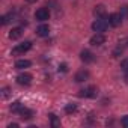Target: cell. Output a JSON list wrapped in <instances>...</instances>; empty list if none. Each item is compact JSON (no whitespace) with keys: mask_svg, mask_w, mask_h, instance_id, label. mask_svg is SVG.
Wrapping results in <instances>:
<instances>
[{"mask_svg":"<svg viewBox=\"0 0 128 128\" xmlns=\"http://www.w3.org/2000/svg\"><path fill=\"white\" fill-rule=\"evenodd\" d=\"M120 68H122L124 71H128V59H124V60L120 62Z\"/></svg>","mask_w":128,"mask_h":128,"instance_id":"cell-21","label":"cell"},{"mask_svg":"<svg viewBox=\"0 0 128 128\" xmlns=\"http://www.w3.org/2000/svg\"><path fill=\"white\" fill-rule=\"evenodd\" d=\"M125 82L128 83V71H125Z\"/></svg>","mask_w":128,"mask_h":128,"instance_id":"cell-25","label":"cell"},{"mask_svg":"<svg viewBox=\"0 0 128 128\" xmlns=\"http://www.w3.org/2000/svg\"><path fill=\"white\" fill-rule=\"evenodd\" d=\"M119 14L122 15V18H128V6H126V5H125V6H122Z\"/></svg>","mask_w":128,"mask_h":128,"instance_id":"cell-20","label":"cell"},{"mask_svg":"<svg viewBox=\"0 0 128 128\" xmlns=\"http://www.w3.org/2000/svg\"><path fill=\"white\" fill-rule=\"evenodd\" d=\"M120 23H122V15L120 14H110V17H108V24L110 26L118 27Z\"/></svg>","mask_w":128,"mask_h":128,"instance_id":"cell-7","label":"cell"},{"mask_svg":"<svg viewBox=\"0 0 128 128\" xmlns=\"http://www.w3.org/2000/svg\"><path fill=\"white\" fill-rule=\"evenodd\" d=\"M36 33H38L39 36L45 38V36H48V35H50V27H48L47 24H41V26L36 29Z\"/></svg>","mask_w":128,"mask_h":128,"instance_id":"cell-10","label":"cell"},{"mask_svg":"<svg viewBox=\"0 0 128 128\" xmlns=\"http://www.w3.org/2000/svg\"><path fill=\"white\" fill-rule=\"evenodd\" d=\"M32 74H29V72H21L18 77H17V83L18 84H21V86H27V84H30L32 83Z\"/></svg>","mask_w":128,"mask_h":128,"instance_id":"cell-4","label":"cell"},{"mask_svg":"<svg viewBox=\"0 0 128 128\" xmlns=\"http://www.w3.org/2000/svg\"><path fill=\"white\" fill-rule=\"evenodd\" d=\"M23 108H24V107H23V104H21L20 101H15V102L11 106V112H12V113H20Z\"/></svg>","mask_w":128,"mask_h":128,"instance_id":"cell-15","label":"cell"},{"mask_svg":"<svg viewBox=\"0 0 128 128\" xmlns=\"http://www.w3.org/2000/svg\"><path fill=\"white\" fill-rule=\"evenodd\" d=\"M98 95V89L95 88V86H89V88H86V89H82L80 90V94H78V96H84V98H95Z\"/></svg>","mask_w":128,"mask_h":128,"instance_id":"cell-3","label":"cell"},{"mask_svg":"<svg viewBox=\"0 0 128 128\" xmlns=\"http://www.w3.org/2000/svg\"><path fill=\"white\" fill-rule=\"evenodd\" d=\"M50 119H51V125H53L54 128H56V126H59V124H60V122H59V119H57V116H56V114H50Z\"/></svg>","mask_w":128,"mask_h":128,"instance_id":"cell-18","label":"cell"},{"mask_svg":"<svg viewBox=\"0 0 128 128\" xmlns=\"http://www.w3.org/2000/svg\"><path fill=\"white\" fill-rule=\"evenodd\" d=\"M26 2H27V3H35L36 0H26Z\"/></svg>","mask_w":128,"mask_h":128,"instance_id":"cell-26","label":"cell"},{"mask_svg":"<svg viewBox=\"0 0 128 128\" xmlns=\"http://www.w3.org/2000/svg\"><path fill=\"white\" fill-rule=\"evenodd\" d=\"M17 126H18V124H11L9 125V128H17Z\"/></svg>","mask_w":128,"mask_h":128,"instance_id":"cell-24","label":"cell"},{"mask_svg":"<svg viewBox=\"0 0 128 128\" xmlns=\"http://www.w3.org/2000/svg\"><path fill=\"white\" fill-rule=\"evenodd\" d=\"M76 110H77V106H76V104H66V106H65V112H66L68 114L74 113Z\"/></svg>","mask_w":128,"mask_h":128,"instance_id":"cell-17","label":"cell"},{"mask_svg":"<svg viewBox=\"0 0 128 128\" xmlns=\"http://www.w3.org/2000/svg\"><path fill=\"white\" fill-rule=\"evenodd\" d=\"M30 65H32V63H30V60L20 59V60H17V63H15V68H17V70H24V68H29Z\"/></svg>","mask_w":128,"mask_h":128,"instance_id":"cell-12","label":"cell"},{"mask_svg":"<svg viewBox=\"0 0 128 128\" xmlns=\"http://www.w3.org/2000/svg\"><path fill=\"white\" fill-rule=\"evenodd\" d=\"M120 124H122V125H124L125 128H128V114L122 118V120H120Z\"/></svg>","mask_w":128,"mask_h":128,"instance_id":"cell-22","label":"cell"},{"mask_svg":"<svg viewBox=\"0 0 128 128\" xmlns=\"http://www.w3.org/2000/svg\"><path fill=\"white\" fill-rule=\"evenodd\" d=\"M20 114H21V119H24V120H29V119L33 118V112L29 110V108H26V107L20 112Z\"/></svg>","mask_w":128,"mask_h":128,"instance_id":"cell-14","label":"cell"},{"mask_svg":"<svg viewBox=\"0 0 128 128\" xmlns=\"http://www.w3.org/2000/svg\"><path fill=\"white\" fill-rule=\"evenodd\" d=\"M80 59L84 62V63H90V62H94V54L89 51V50H83L82 53H80Z\"/></svg>","mask_w":128,"mask_h":128,"instance_id":"cell-8","label":"cell"},{"mask_svg":"<svg viewBox=\"0 0 128 128\" xmlns=\"http://www.w3.org/2000/svg\"><path fill=\"white\" fill-rule=\"evenodd\" d=\"M35 17H36L38 21H45V20L50 18V11H48L47 8H39V9L36 11Z\"/></svg>","mask_w":128,"mask_h":128,"instance_id":"cell-5","label":"cell"},{"mask_svg":"<svg viewBox=\"0 0 128 128\" xmlns=\"http://www.w3.org/2000/svg\"><path fill=\"white\" fill-rule=\"evenodd\" d=\"M9 95H11V89H9V88H3V89H2V98L6 100Z\"/></svg>","mask_w":128,"mask_h":128,"instance_id":"cell-19","label":"cell"},{"mask_svg":"<svg viewBox=\"0 0 128 128\" xmlns=\"http://www.w3.org/2000/svg\"><path fill=\"white\" fill-rule=\"evenodd\" d=\"M107 26H108V21L104 20V18L96 20V21L92 23V29H94V32H96V33H102V32H106Z\"/></svg>","mask_w":128,"mask_h":128,"instance_id":"cell-2","label":"cell"},{"mask_svg":"<svg viewBox=\"0 0 128 128\" xmlns=\"http://www.w3.org/2000/svg\"><path fill=\"white\" fill-rule=\"evenodd\" d=\"M76 82L77 83H82V82H84V80H88L89 78V71H86V70H82V71H78L77 74H76Z\"/></svg>","mask_w":128,"mask_h":128,"instance_id":"cell-9","label":"cell"},{"mask_svg":"<svg viewBox=\"0 0 128 128\" xmlns=\"http://www.w3.org/2000/svg\"><path fill=\"white\" fill-rule=\"evenodd\" d=\"M59 71H62V72H66V71H68V66H66V63H62V65L59 66Z\"/></svg>","mask_w":128,"mask_h":128,"instance_id":"cell-23","label":"cell"},{"mask_svg":"<svg viewBox=\"0 0 128 128\" xmlns=\"http://www.w3.org/2000/svg\"><path fill=\"white\" fill-rule=\"evenodd\" d=\"M21 35H23V29L21 27H14L11 32H9V38L11 39H18V38H21Z\"/></svg>","mask_w":128,"mask_h":128,"instance_id":"cell-11","label":"cell"},{"mask_svg":"<svg viewBox=\"0 0 128 128\" xmlns=\"http://www.w3.org/2000/svg\"><path fill=\"white\" fill-rule=\"evenodd\" d=\"M104 42H106V36H104L102 33H95V35L90 38V44H92V45H95V47L102 45Z\"/></svg>","mask_w":128,"mask_h":128,"instance_id":"cell-6","label":"cell"},{"mask_svg":"<svg viewBox=\"0 0 128 128\" xmlns=\"http://www.w3.org/2000/svg\"><path fill=\"white\" fill-rule=\"evenodd\" d=\"M94 14H95L96 17H101V18H104V17H106V8H104V5H98V6H95V9H94Z\"/></svg>","mask_w":128,"mask_h":128,"instance_id":"cell-13","label":"cell"},{"mask_svg":"<svg viewBox=\"0 0 128 128\" xmlns=\"http://www.w3.org/2000/svg\"><path fill=\"white\" fill-rule=\"evenodd\" d=\"M30 48H32V42H30V41H26V42H23V44H20V45L14 47V48H12V54H14V56L24 54V53H26V51H29Z\"/></svg>","mask_w":128,"mask_h":128,"instance_id":"cell-1","label":"cell"},{"mask_svg":"<svg viewBox=\"0 0 128 128\" xmlns=\"http://www.w3.org/2000/svg\"><path fill=\"white\" fill-rule=\"evenodd\" d=\"M12 18H14V14L11 12V14H8V15H3L0 20H2V24H3V26H6L8 23H11V21H12Z\"/></svg>","mask_w":128,"mask_h":128,"instance_id":"cell-16","label":"cell"}]
</instances>
